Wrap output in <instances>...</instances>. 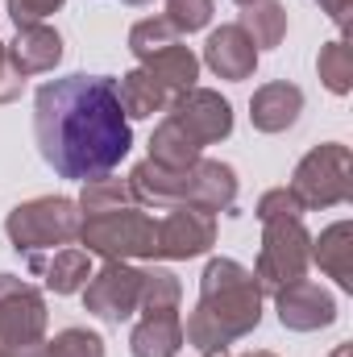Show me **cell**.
Here are the masks:
<instances>
[{"instance_id": "cell-4", "label": "cell", "mask_w": 353, "mask_h": 357, "mask_svg": "<svg viewBox=\"0 0 353 357\" xmlns=\"http://www.w3.org/2000/svg\"><path fill=\"white\" fill-rule=\"evenodd\" d=\"M4 233L13 241L17 254H38V250H54V245H71L80 241V204L67 195H38L25 199L8 212Z\"/></svg>"}, {"instance_id": "cell-25", "label": "cell", "mask_w": 353, "mask_h": 357, "mask_svg": "<svg viewBox=\"0 0 353 357\" xmlns=\"http://www.w3.org/2000/svg\"><path fill=\"white\" fill-rule=\"evenodd\" d=\"M179 299H183V287L167 266L142 270V303H137V312H179Z\"/></svg>"}, {"instance_id": "cell-20", "label": "cell", "mask_w": 353, "mask_h": 357, "mask_svg": "<svg viewBox=\"0 0 353 357\" xmlns=\"http://www.w3.org/2000/svg\"><path fill=\"white\" fill-rule=\"evenodd\" d=\"M29 262H33V270L46 274V287H50L54 295H75V291H84V282L91 278V254L88 250H75V245L59 250L50 262H42L38 254H33Z\"/></svg>"}, {"instance_id": "cell-21", "label": "cell", "mask_w": 353, "mask_h": 357, "mask_svg": "<svg viewBox=\"0 0 353 357\" xmlns=\"http://www.w3.org/2000/svg\"><path fill=\"white\" fill-rule=\"evenodd\" d=\"M195 158H204V146H195V137L179 125L175 116H163V125L154 129V137H150V162H158V167H191Z\"/></svg>"}, {"instance_id": "cell-19", "label": "cell", "mask_w": 353, "mask_h": 357, "mask_svg": "<svg viewBox=\"0 0 353 357\" xmlns=\"http://www.w3.org/2000/svg\"><path fill=\"white\" fill-rule=\"evenodd\" d=\"M191 204L204 208V212H229L237 204V175H233V167L229 162H216V158H200L195 162Z\"/></svg>"}, {"instance_id": "cell-31", "label": "cell", "mask_w": 353, "mask_h": 357, "mask_svg": "<svg viewBox=\"0 0 353 357\" xmlns=\"http://www.w3.org/2000/svg\"><path fill=\"white\" fill-rule=\"evenodd\" d=\"M25 88V79L13 71V63H8V46L0 42V104H8V100H17Z\"/></svg>"}, {"instance_id": "cell-12", "label": "cell", "mask_w": 353, "mask_h": 357, "mask_svg": "<svg viewBox=\"0 0 353 357\" xmlns=\"http://www.w3.org/2000/svg\"><path fill=\"white\" fill-rule=\"evenodd\" d=\"M200 162V158H195ZM195 162L191 167H158V162H137L129 171V187L137 195V204H154V208H175V204H191L195 191Z\"/></svg>"}, {"instance_id": "cell-30", "label": "cell", "mask_w": 353, "mask_h": 357, "mask_svg": "<svg viewBox=\"0 0 353 357\" xmlns=\"http://www.w3.org/2000/svg\"><path fill=\"white\" fill-rule=\"evenodd\" d=\"M8 4V17H13V25L21 29V25H38V21H46L50 13H59L67 0H4Z\"/></svg>"}, {"instance_id": "cell-14", "label": "cell", "mask_w": 353, "mask_h": 357, "mask_svg": "<svg viewBox=\"0 0 353 357\" xmlns=\"http://www.w3.org/2000/svg\"><path fill=\"white\" fill-rule=\"evenodd\" d=\"M8 63H13V71H17L21 79L54 71V67L63 63V33L50 29L46 21H38V25H21L17 38L8 42Z\"/></svg>"}, {"instance_id": "cell-8", "label": "cell", "mask_w": 353, "mask_h": 357, "mask_svg": "<svg viewBox=\"0 0 353 357\" xmlns=\"http://www.w3.org/2000/svg\"><path fill=\"white\" fill-rule=\"evenodd\" d=\"M216 241V212L195 204H175L163 220H154V258H200Z\"/></svg>"}, {"instance_id": "cell-23", "label": "cell", "mask_w": 353, "mask_h": 357, "mask_svg": "<svg viewBox=\"0 0 353 357\" xmlns=\"http://www.w3.org/2000/svg\"><path fill=\"white\" fill-rule=\"evenodd\" d=\"M246 33H250V42L258 46V50H270V46H278L283 38H287V8L278 4V0H258V4H246V13H241V21H237Z\"/></svg>"}, {"instance_id": "cell-11", "label": "cell", "mask_w": 353, "mask_h": 357, "mask_svg": "<svg viewBox=\"0 0 353 357\" xmlns=\"http://www.w3.org/2000/svg\"><path fill=\"white\" fill-rule=\"evenodd\" d=\"M274 307H278L283 328H291V333H316V328H329L337 320V299L312 278H295V282L278 287Z\"/></svg>"}, {"instance_id": "cell-29", "label": "cell", "mask_w": 353, "mask_h": 357, "mask_svg": "<svg viewBox=\"0 0 353 357\" xmlns=\"http://www.w3.org/2000/svg\"><path fill=\"white\" fill-rule=\"evenodd\" d=\"M274 216H303V208H299L291 187H270L258 199V220H274Z\"/></svg>"}, {"instance_id": "cell-28", "label": "cell", "mask_w": 353, "mask_h": 357, "mask_svg": "<svg viewBox=\"0 0 353 357\" xmlns=\"http://www.w3.org/2000/svg\"><path fill=\"white\" fill-rule=\"evenodd\" d=\"M167 21L179 33H195L212 21V0H167Z\"/></svg>"}, {"instance_id": "cell-18", "label": "cell", "mask_w": 353, "mask_h": 357, "mask_svg": "<svg viewBox=\"0 0 353 357\" xmlns=\"http://www.w3.org/2000/svg\"><path fill=\"white\" fill-rule=\"evenodd\" d=\"M142 67L150 71V79L167 91L171 100L183 96V91H191V88H195V79H200V59H195L183 42L167 46V50H158V54H154V59H146Z\"/></svg>"}, {"instance_id": "cell-22", "label": "cell", "mask_w": 353, "mask_h": 357, "mask_svg": "<svg viewBox=\"0 0 353 357\" xmlns=\"http://www.w3.org/2000/svg\"><path fill=\"white\" fill-rule=\"evenodd\" d=\"M117 96H121V108H125V116H129V121H142V116H154V112H167V108H171V96L150 79V71H146V67H137V71L121 75Z\"/></svg>"}, {"instance_id": "cell-26", "label": "cell", "mask_w": 353, "mask_h": 357, "mask_svg": "<svg viewBox=\"0 0 353 357\" xmlns=\"http://www.w3.org/2000/svg\"><path fill=\"white\" fill-rule=\"evenodd\" d=\"M175 42H179V29L167 17H146V21H137V25L129 29V50H133L137 63L154 59L158 50H167V46H175Z\"/></svg>"}, {"instance_id": "cell-27", "label": "cell", "mask_w": 353, "mask_h": 357, "mask_svg": "<svg viewBox=\"0 0 353 357\" xmlns=\"http://www.w3.org/2000/svg\"><path fill=\"white\" fill-rule=\"evenodd\" d=\"M50 357H104V341L88 328H63L50 345H42Z\"/></svg>"}, {"instance_id": "cell-32", "label": "cell", "mask_w": 353, "mask_h": 357, "mask_svg": "<svg viewBox=\"0 0 353 357\" xmlns=\"http://www.w3.org/2000/svg\"><path fill=\"white\" fill-rule=\"evenodd\" d=\"M320 4H324V13H329L337 25H350V4L353 0H320Z\"/></svg>"}, {"instance_id": "cell-36", "label": "cell", "mask_w": 353, "mask_h": 357, "mask_svg": "<svg viewBox=\"0 0 353 357\" xmlns=\"http://www.w3.org/2000/svg\"><path fill=\"white\" fill-rule=\"evenodd\" d=\"M0 357H17V354H13V349H4V345H0Z\"/></svg>"}, {"instance_id": "cell-1", "label": "cell", "mask_w": 353, "mask_h": 357, "mask_svg": "<svg viewBox=\"0 0 353 357\" xmlns=\"http://www.w3.org/2000/svg\"><path fill=\"white\" fill-rule=\"evenodd\" d=\"M33 137L46 167L63 178H100L133 146L129 116L121 108L117 79L108 75H63L33 96Z\"/></svg>"}, {"instance_id": "cell-6", "label": "cell", "mask_w": 353, "mask_h": 357, "mask_svg": "<svg viewBox=\"0 0 353 357\" xmlns=\"http://www.w3.org/2000/svg\"><path fill=\"white\" fill-rule=\"evenodd\" d=\"M308 262H312V237L299 216L262 220V250H258V266H254V278L262 291L274 295L278 287L303 278Z\"/></svg>"}, {"instance_id": "cell-37", "label": "cell", "mask_w": 353, "mask_h": 357, "mask_svg": "<svg viewBox=\"0 0 353 357\" xmlns=\"http://www.w3.org/2000/svg\"><path fill=\"white\" fill-rule=\"evenodd\" d=\"M125 4H150V0H125Z\"/></svg>"}, {"instance_id": "cell-15", "label": "cell", "mask_w": 353, "mask_h": 357, "mask_svg": "<svg viewBox=\"0 0 353 357\" xmlns=\"http://www.w3.org/2000/svg\"><path fill=\"white\" fill-rule=\"evenodd\" d=\"M299 112H303V91L295 88V84H283V79L278 84H262V88L254 91V100H250V121L262 133L291 129L299 121Z\"/></svg>"}, {"instance_id": "cell-2", "label": "cell", "mask_w": 353, "mask_h": 357, "mask_svg": "<svg viewBox=\"0 0 353 357\" xmlns=\"http://www.w3.org/2000/svg\"><path fill=\"white\" fill-rule=\"evenodd\" d=\"M262 320V287L254 270L233 258H212L200 278V303L183 324V341L200 354L229 349L233 341L250 337Z\"/></svg>"}, {"instance_id": "cell-3", "label": "cell", "mask_w": 353, "mask_h": 357, "mask_svg": "<svg viewBox=\"0 0 353 357\" xmlns=\"http://www.w3.org/2000/svg\"><path fill=\"white\" fill-rule=\"evenodd\" d=\"M80 241L88 254H100L104 262H133V258L154 262V216H146L137 204L88 212L80 216Z\"/></svg>"}, {"instance_id": "cell-35", "label": "cell", "mask_w": 353, "mask_h": 357, "mask_svg": "<svg viewBox=\"0 0 353 357\" xmlns=\"http://www.w3.org/2000/svg\"><path fill=\"white\" fill-rule=\"evenodd\" d=\"M241 357H274V354H266V349H258V354H241Z\"/></svg>"}, {"instance_id": "cell-9", "label": "cell", "mask_w": 353, "mask_h": 357, "mask_svg": "<svg viewBox=\"0 0 353 357\" xmlns=\"http://www.w3.org/2000/svg\"><path fill=\"white\" fill-rule=\"evenodd\" d=\"M137 303H142V270L129 262H104L84 282V307L108 324L129 320Z\"/></svg>"}, {"instance_id": "cell-10", "label": "cell", "mask_w": 353, "mask_h": 357, "mask_svg": "<svg viewBox=\"0 0 353 357\" xmlns=\"http://www.w3.org/2000/svg\"><path fill=\"white\" fill-rule=\"evenodd\" d=\"M167 116H175L179 125L195 137V146H212V142H225L233 133V108L220 91L212 88H191L171 100Z\"/></svg>"}, {"instance_id": "cell-16", "label": "cell", "mask_w": 353, "mask_h": 357, "mask_svg": "<svg viewBox=\"0 0 353 357\" xmlns=\"http://www.w3.org/2000/svg\"><path fill=\"white\" fill-rule=\"evenodd\" d=\"M133 357H175L183 349V320L179 312H142L133 337H129Z\"/></svg>"}, {"instance_id": "cell-7", "label": "cell", "mask_w": 353, "mask_h": 357, "mask_svg": "<svg viewBox=\"0 0 353 357\" xmlns=\"http://www.w3.org/2000/svg\"><path fill=\"white\" fill-rule=\"evenodd\" d=\"M0 345L17 357L46 345V299L17 274H0Z\"/></svg>"}, {"instance_id": "cell-13", "label": "cell", "mask_w": 353, "mask_h": 357, "mask_svg": "<svg viewBox=\"0 0 353 357\" xmlns=\"http://www.w3.org/2000/svg\"><path fill=\"white\" fill-rule=\"evenodd\" d=\"M204 63H208L220 79L241 84V79H250V75L258 71V46L250 42V33H246L241 25H220V29H212L208 42H204Z\"/></svg>"}, {"instance_id": "cell-33", "label": "cell", "mask_w": 353, "mask_h": 357, "mask_svg": "<svg viewBox=\"0 0 353 357\" xmlns=\"http://www.w3.org/2000/svg\"><path fill=\"white\" fill-rule=\"evenodd\" d=\"M350 354H353L350 345H337V354H333V357H350Z\"/></svg>"}, {"instance_id": "cell-24", "label": "cell", "mask_w": 353, "mask_h": 357, "mask_svg": "<svg viewBox=\"0 0 353 357\" xmlns=\"http://www.w3.org/2000/svg\"><path fill=\"white\" fill-rule=\"evenodd\" d=\"M316 71H320V84L333 91V96H350L353 88V50L345 38L320 46V59H316Z\"/></svg>"}, {"instance_id": "cell-5", "label": "cell", "mask_w": 353, "mask_h": 357, "mask_svg": "<svg viewBox=\"0 0 353 357\" xmlns=\"http://www.w3.org/2000/svg\"><path fill=\"white\" fill-rule=\"evenodd\" d=\"M299 208H337L353 199V154L341 142H324L308 150L291 175Z\"/></svg>"}, {"instance_id": "cell-34", "label": "cell", "mask_w": 353, "mask_h": 357, "mask_svg": "<svg viewBox=\"0 0 353 357\" xmlns=\"http://www.w3.org/2000/svg\"><path fill=\"white\" fill-rule=\"evenodd\" d=\"M204 357H229V349H212V354H204Z\"/></svg>"}, {"instance_id": "cell-17", "label": "cell", "mask_w": 353, "mask_h": 357, "mask_svg": "<svg viewBox=\"0 0 353 357\" xmlns=\"http://www.w3.org/2000/svg\"><path fill=\"white\" fill-rule=\"evenodd\" d=\"M312 262L324 270L329 278H337L341 291H353V229H350V220L329 225L312 241Z\"/></svg>"}, {"instance_id": "cell-38", "label": "cell", "mask_w": 353, "mask_h": 357, "mask_svg": "<svg viewBox=\"0 0 353 357\" xmlns=\"http://www.w3.org/2000/svg\"><path fill=\"white\" fill-rule=\"evenodd\" d=\"M237 4H241V8H246V4H258V0H237Z\"/></svg>"}]
</instances>
